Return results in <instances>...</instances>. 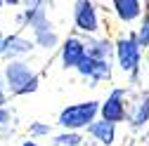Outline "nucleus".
Here are the masks:
<instances>
[{"label": "nucleus", "instance_id": "nucleus-20", "mask_svg": "<svg viewBox=\"0 0 149 146\" xmlns=\"http://www.w3.org/2000/svg\"><path fill=\"white\" fill-rule=\"evenodd\" d=\"M22 146H43V144H38L36 139H26V141H22Z\"/></svg>", "mask_w": 149, "mask_h": 146}, {"label": "nucleus", "instance_id": "nucleus-9", "mask_svg": "<svg viewBox=\"0 0 149 146\" xmlns=\"http://www.w3.org/2000/svg\"><path fill=\"white\" fill-rule=\"evenodd\" d=\"M85 137H90L97 146H114L116 137H118V125L116 123H109L104 118H95L88 125Z\"/></svg>", "mask_w": 149, "mask_h": 146}, {"label": "nucleus", "instance_id": "nucleus-2", "mask_svg": "<svg viewBox=\"0 0 149 146\" xmlns=\"http://www.w3.org/2000/svg\"><path fill=\"white\" fill-rule=\"evenodd\" d=\"M142 59H144V47L140 45L135 31L121 33L114 40V61H116V66H118V71L123 76L144 71Z\"/></svg>", "mask_w": 149, "mask_h": 146}, {"label": "nucleus", "instance_id": "nucleus-21", "mask_svg": "<svg viewBox=\"0 0 149 146\" xmlns=\"http://www.w3.org/2000/svg\"><path fill=\"white\" fill-rule=\"evenodd\" d=\"M144 71H147V76H149V50H147V57H144Z\"/></svg>", "mask_w": 149, "mask_h": 146}, {"label": "nucleus", "instance_id": "nucleus-3", "mask_svg": "<svg viewBox=\"0 0 149 146\" xmlns=\"http://www.w3.org/2000/svg\"><path fill=\"white\" fill-rule=\"evenodd\" d=\"M95 118H100V101L97 99H85V101L66 104L62 111L57 113V125L62 127V130L85 132L88 125Z\"/></svg>", "mask_w": 149, "mask_h": 146}, {"label": "nucleus", "instance_id": "nucleus-13", "mask_svg": "<svg viewBox=\"0 0 149 146\" xmlns=\"http://www.w3.org/2000/svg\"><path fill=\"white\" fill-rule=\"evenodd\" d=\"M31 33H33V43H36V47H40V50L52 52L54 47H59V45H62L57 31H54V24H52L50 19H47V21H43L40 26L31 28Z\"/></svg>", "mask_w": 149, "mask_h": 146}, {"label": "nucleus", "instance_id": "nucleus-6", "mask_svg": "<svg viewBox=\"0 0 149 146\" xmlns=\"http://www.w3.org/2000/svg\"><path fill=\"white\" fill-rule=\"evenodd\" d=\"M73 71H76L83 80H88L90 87H97L102 83H111V78H114V61L95 59V57H90V54H85L81 59V64Z\"/></svg>", "mask_w": 149, "mask_h": 146}, {"label": "nucleus", "instance_id": "nucleus-5", "mask_svg": "<svg viewBox=\"0 0 149 146\" xmlns=\"http://www.w3.org/2000/svg\"><path fill=\"white\" fill-rule=\"evenodd\" d=\"M125 125L133 134H140L149 127V87H137L130 92V108Z\"/></svg>", "mask_w": 149, "mask_h": 146}, {"label": "nucleus", "instance_id": "nucleus-4", "mask_svg": "<svg viewBox=\"0 0 149 146\" xmlns=\"http://www.w3.org/2000/svg\"><path fill=\"white\" fill-rule=\"evenodd\" d=\"M130 92L133 87H111L104 101H100V118L123 125L128 120V108H130Z\"/></svg>", "mask_w": 149, "mask_h": 146}, {"label": "nucleus", "instance_id": "nucleus-17", "mask_svg": "<svg viewBox=\"0 0 149 146\" xmlns=\"http://www.w3.org/2000/svg\"><path fill=\"white\" fill-rule=\"evenodd\" d=\"M7 97H10V92H7V85H5V76L0 71V106L7 104Z\"/></svg>", "mask_w": 149, "mask_h": 146}, {"label": "nucleus", "instance_id": "nucleus-10", "mask_svg": "<svg viewBox=\"0 0 149 146\" xmlns=\"http://www.w3.org/2000/svg\"><path fill=\"white\" fill-rule=\"evenodd\" d=\"M111 12L123 26H133L135 21L142 19L144 5L142 0H111Z\"/></svg>", "mask_w": 149, "mask_h": 146}, {"label": "nucleus", "instance_id": "nucleus-22", "mask_svg": "<svg viewBox=\"0 0 149 146\" xmlns=\"http://www.w3.org/2000/svg\"><path fill=\"white\" fill-rule=\"evenodd\" d=\"M3 43H5V35H3V31H0V54H3Z\"/></svg>", "mask_w": 149, "mask_h": 146}, {"label": "nucleus", "instance_id": "nucleus-8", "mask_svg": "<svg viewBox=\"0 0 149 146\" xmlns=\"http://www.w3.org/2000/svg\"><path fill=\"white\" fill-rule=\"evenodd\" d=\"M85 54H88L85 52V38L81 33H71L59 45V64H62L64 71H73Z\"/></svg>", "mask_w": 149, "mask_h": 146}, {"label": "nucleus", "instance_id": "nucleus-15", "mask_svg": "<svg viewBox=\"0 0 149 146\" xmlns=\"http://www.w3.org/2000/svg\"><path fill=\"white\" fill-rule=\"evenodd\" d=\"M26 132L31 134V139H40V137H52V125L50 123H43V120H33Z\"/></svg>", "mask_w": 149, "mask_h": 146}, {"label": "nucleus", "instance_id": "nucleus-7", "mask_svg": "<svg viewBox=\"0 0 149 146\" xmlns=\"http://www.w3.org/2000/svg\"><path fill=\"white\" fill-rule=\"evenodd\" d=\"M73 28L81 35H97L102 31L100 10L92 0H76L73 3Z\"/></svg>", "mask_w": 149, "mask_h": 146}, {"label": "nucleus", "instance_id": "nucleus-23", "mask_svg": "<svg viewBox=\"0 0 149 146\" xmlns=\"http://www.w3.org/2000/svg\"><path fill=\"white\" fill-rule=\"evenodd\" d=\"M22 0H5V5H19Z\"/></svg>", "mask_w": 149, "mask_h": 146}, {"label": "nucleus", "instance_id": "nucleus-12", "mask_svg": "<svg viewBox=\"0 0 149 146\" xmlns=\"http://www.w3.org/2000/svg\"><path fill=\"white\" fill-rule=\"evenodd\" d=\"M85 38V52L95 59H109L114 61V40L107 35H83Z\"/></svg>", "mask_w": 149, "mask_h": 146}, {"label": "nucleus", "instance_id": "nucleus-19", "mask_svg": "<svg viewBox=\"0 0 149 146\" xmlns=\"http://www.w3.org/2000/svg\"><path fill=\"white\" fill-rule=\"evenodd\" d=\"M50 0H24V7L26 10H33V7H47Z\"/></svg>", "mask_w": 149, "mask_h": 146}, {"label": "nucleus", "instance_id": "nucleus-18", "mask_svg": "<svg viewBox=\"0 0 149 146\" xmlns=\"http://www.w3.org/2000/svg\"><path fill=\"white\" fill-rule=\"evenodd\" d=\"M12 120V113H10V108L7 106H0V127H7Z\"/></svg>", "mask_w": 149, "mask_h": 146}, {"label": "nucleus", "instance_id": "nucleus-14", "mask_svg": "<svg viewBox=\"0 0 149 146\" xmlns=\"http://www.w3.org/2000/svg\"><path fill=\"white\" fill-rule=\"evenodd\" d=\"M85 134L76 130H62L59 134H52V146H83Z\"/></svg>", "mask_w": 149, "mask_h": 146}, {"label": "nucleus", "instance_id": "nucleus-11", "mask_svg": "<svg viewBox=\"0 0 149 146\" xmlns=\"http://www.w3.org/2000/svg\"><path fill=\"white\" fill-rule=\"evenodd\" d=\"M36 47L33 38H24L22 33H12V35H5V43H3V54L7 61L10 59H24L26 54H31Z\"/></svg>", "mask_w": 149, "mask_h": 146}, {"label": "nucleus", "instance_id": "nucleus-16", "mask_svg": "<svg viewBox=\"0 0 149 146\" xmlns=\"http://www.w3.org/2000/svg\"><path fill=\"white\" fill-rule=\"evenodd\" d=\"M135 33H137V40H140V45H142L144 50H149V10L142 14L140 26L135 28Z\"/></svg>", "mask_w": 149, "mask_h": 146}, {"label": "nucleus", "instance_id": "nucleus-1", "mask_svg": "<svg viewBox=\"0 0 149 146\" xmlns=\"http://www.w3.org/2000/svg\"><path fill=\"white\" fill-rule=\"evenodd\" d=\"M3 76H5L7 92L12 97L33 94V92H38V87H40V76L24 59H10L5 64V68H3Z\"/></svg>", "mask_w": 149, "mask_h": 146}]
</instances>
